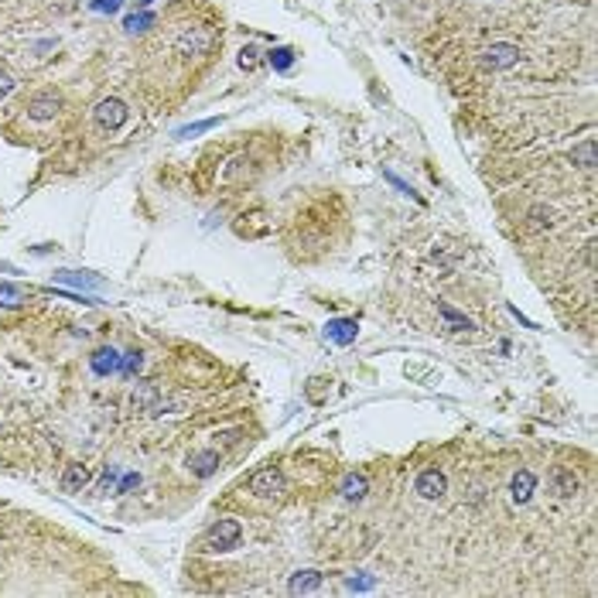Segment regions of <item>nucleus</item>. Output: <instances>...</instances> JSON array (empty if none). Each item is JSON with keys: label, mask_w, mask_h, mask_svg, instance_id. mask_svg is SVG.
<instances>
[{"label": "nucleus", "mask_w": 598, "mask_h": 598, "mask_svg": "<svg viewBox=\"0 0 598 598\" xmlns=\"http://www.w3.org/2000/svg\"><path fill=\"white\" fill-rule=\"evenodd\" d=\"M215 45V31L209 24H195V28H185L178 41H174V48H178V55L185 58H195V55H209Z\"/></svg>", "instance_id": "obj_1"}, {"label": "nucleus", "mask_w": 598, "mask_h": 598, "mask_svg": "<svg viewBox=\"0 0 598 598\" xmlns=\"http://www.w3.org/2000/svg\"><path fill=\"white\" fill-rule=\"evenodd\" d=\"M239 537H243V526L236 520H219L209 526V534H205V543L213 547V551H230V547H236L239 543Z\"/></svg>", "instance_id": "obj_2"}, {"label": "nucleus", "mask_w": 598, "mask_h": 598, "mask_svg": "<svg viewBox=\"0 0 598 598\" xmlns=\"http://www.w3.org/2000/svg\"><path fill=\"white\" fill-rule=\"evenodd\" d=\"M479 62H483V69H489V72H500V69H513V65L520 62V48H517V45H506V41H500V45L485 48Z\"/></svg>", "instance_id": "obj_3"}, {"label": "nucleus", "mask_w": 598, "mask_h": 598, "mask_svg": "<svg viewBox=\"0 0 598 598\" xmlns=\"http://www.w3.org/2000/svg\"><path fill=\"white\" fill-rule=\"evenodd\" d=\"M250 492L253 496H260V500H271V496H281L284 492V475H281V468H260L256 475L250 479Z\"/></svg>", "instance_id": "obj_4"}, {"label": "nucleus", "mask_w": 598, "mask_h": 598, "mask_svg": "<svg viewBox=\"0 0 598 598\" xmlns=\"http://www.w3.org/2000/svg\"><path fill=\"white\" fill-rule=\"evenodd\" d=\"M93 116H96V123L103 127V130H120V127L127 123L130 110H127V103H123V99H103Z\"/></svg>", "instance_id": "obj_5"}, {"label": "nucleus", "mask_w": 598, "mask_h": 598, "mask_svg": "<svg viewBox=\"0 0 598 598\" xmlns=\"http://www.w3.org/2000/svg\"><path fill=\"white\" fill-rule=\"evenodd\" d=\"M414 489H417V496H421V500H441L444 492H448V479H444L438 468H427V472L417 475Z\"/></svg>", "instance_id": "obj_6"}, {"label": "nucleus", "mask_w": 598, "mask_h": 598, "mask_svg": "<svg viewBox=\"0 0 598 598\" xmlns=\"http://www.w3.org/2000/svg\"><path fill=\"white\" fill-rule=\"evenodd\" d=\"M359 335V322L356 318H332L325 325V339L335 342V346H352Z\"/></svg>", "instance_id": "obj_7"}, {"label": "nucleus", "mask_w": 598, "mask_h": 598, "mask_svg": "<svg viewBox=\"0 0 598 598\" xmlns=\"http://www.w3.org/2000/svg\"><path fill=\"white\" fill-rule=\"evenodd\" d=\"M322 571H315V568H305V571H294L288 581V592L290 595H311V592H318L322 588Z\"/></svg>", "instance_id": "obj_8"}, {"label": "nucleus", "mask_w": 598, "mask_h": 598, "mask_svg": "<svg viewBox=\"0 0 598 598\" xmlns=\"http://www.w3.org/2000/svg\"><path fill=\"white\" fill-rule=\"evenodd\" d=\"M89 366H93V373L96 376H113V373H120V366H123V356L116 352V349H96L93 352V359H89Z\"/></svg>", "instance_id": "obj_9"}, {"label": "nucleus", "mask_w": 598, "mask_h": 598, "mask_svg": "<svg viewBox=\"0 0 598 598\" xmlns=\"http://www.w3.org/2000/svg\"><path fill=\"white\" fill-rule=\"evenodd\" d=\"M58 96L55 93H41V96H35L31 103H28V116L31 120H52V116L58 113Z\"/></svg>", "instance_id": "obj_10"}, {"label": "nucleus", "mask_w": 598, "mask_h": 598, "mask_svg": "<svg viewBox=\"0 0 598 598\" xmlns=\"http://www.w3.org/2000/svg\"><path fill=\"white\" fill-rule=\"evenodd\" d=\"M188 468H192V475H198V479H209V475H215V468H219V451H195L192 458H188Z\"/></svg>", "instance_id": "obj_11"}, {"label": "nucleus", "mask_w": 598, "mask_h": 598, "mask_svg": "<svg viewBox=\"0 0 598 598\" xmlns=\"http://www.w3.org/2000/svg\"><path fill=\"white\" fill-rule=\"evenodd\" d=\"M534 489H537L534 472H530V468H520V472L513 475V483H509V496H513V502H526L534 496Z\"/></svg>", "instance_id": "obj_12"}, {"label": "nucleus", "mask_w": 598, "mask_h": 598, "mask_svg": "<svg viewBox=\"0 0 598 598\" xmlns=\"http://www.w3.org/2000/svg\"><path fill=\"white\" fill-rule=\"evenodd\" d=\"M551 489L568 500V496L578 492V475H575L571 468H554V472H551Z\"/></svg>", "instance_id": "obj_13"}, {"label": "nucleus", "mask_w": 598, "mask_h": 598, "mask_svg": "<svg viewBox=\"0 0 598 598\" xmlns=\"http://www.w3.org/2000/svg\"><path fill=\"white\" fill-rule=\"evenodd\" d=\"M58 284H72V288H103V277H96V273H79V271H58L55 273Z\"/></svg>", "instance_id": "obj_14"}, {"label": "nucleus", "mask_w": 598, "mask_h": 598, "mask_svg": "<svg viewBox=\"0 0 598 598\" xmlns=\"http://www.w3.org/2000/svg\"><path fill=\"white\" fill-rule=\"evenodd\" d=\"M86 483H89V468H86V465H69V468L62 472V489H65V492H79Z\"/></svg>", "instance_id": "obj_15"}, {"label": "nucleus", "mask_w": 598, "mask_h": 598, "mask_svg": "<svg viewBox=\"0 0 598 598\" xmlns=\"http://www.w3.org/2000/svg\"><path fill=\"white\" fill-rule=\"evenodd\" d=\"M366 489H369L366 475H359V472H349L346 479H342V485H339V492H342L346 500H363Z\"/></svg>", "instance_id": "obj_16"}, {"label": "nucleus", "mask_w": 598, "mask_h": 598, "mask_svg": "<svg viewBox=\"0 0 598 598\" xmlns=\"http://www.w3.org/2000/svg\"><path fill=\"white\" fill-rule=\"evenodd\" d=\"M571 161H575L578 168H585V171H592V168H595V137H585L578 147L571 151Z\"/></svg>", "instance_id": "obj_17"}, {"label": "nucleus", "mask_w": 598, "mask_h": 598, "mask_svg": "<svg viewBox=\"0 0 598 598\" xmlns=\"http://www.w3.org/2000/svg\"><path fill=\"white\" fill-rule=\"evenodd\" d=\"M161 400V390L157 386H151V383H140L134 390V407L137 410H151V407Z\"/></svg>", "instance_id": "obj_18"}, {"label": "nucleus", "mask_w": 598, "mask_h": 598, "mask_svg": "<svg viewBox=\"0 0 598 598\" xmlns=\"http://www.w3.org/2000/svg\"><path fill=\"white\" fill-rule=\"evenodd\" d=\"M438 315H441L444 322H448V328H455V332H472V322H468V318H465L462 311H455L451 308V305H438Z\"/></svg>", "instance_id": "obj_19"}, {"label": "nucleus", "mask_w": 598, "mask_h": 598, "mask_svg": "<svg viewBox=\"0 0 598 598\" xmlns=\"http://www.w3.org/2000/svg\"><path fill=\"white\" fill-rule=\"evenodd\" d=\"M328 390H332V386H328L325 376H311L308 386H305V397H308L311 404H325V400H328Z\"/></svg>", "instance_id": "obj_20"}, {"label": "nucleus", "mask_w": 598, "mask_h": 598, "mask_svg": "<svg viewBox=\"0 0 598 598\" xmlns=\"http://www.w3.org/2000/svg\"><path fill=\"white\" fill-rule=\"evenodd\" d=\"M247 168H250V157H247V154L230 157V161H226V168H222V181H226V185H232L239 174L247 171Z\"/></svg>", "instance_id": "obj_21"}, {"label": "nucleus", "mask_w": 598, "mask_h": 598, "mask_svg": "<svg viewBox=\"0 0 598 598\" xmlns=\"http://www.w3.org/2000/svg\"><path fill=\"white\" fill-rule=\"evenodd\" d=\"M213 127H219V116H209V120H198V123H188V127H178V130H174V137L188 140V137L205 134V130H213Z\"/></svg>", "instance_id": "obj_22"}, {"label": "nucleus", "mask_w": 598, "mask_h": 598, "mask_svg": "<svg viewBox=\"0 0 598 598\" xmlns=\"http://www.w3.org/2000/svg\"><path fill=\"white\" fill-rule=\"evenodd\" d=\"M24 301V290L18 284H0V308H18Z\"/></svg>", "instance_id": "obj_23"}, {"label": "nucleus", "mask_w": 598, "mask_h": 598, "mask_svg": "<svg viewBox=\"0 0 598 598\" xmlns=\"http://www.w3.org/2000/svg\"><path fill=\"white\" fill-rule=\"evenodd\" d=\"M267 58H271L273 69H281V72H288L290 65H294V52H290V48H273Z\"/></svg>", "instance_id": "obj_24"}, {"label": "nucleus", "mask_w": 598, "mask_h": 598, "mask_svg": "<svg viewBox=\"0 0 598 598\" xmlns=\"http://www.w3.org/2000/svg\"><path fill=\"white\" fill-rule=\"evenodd\" d=\"M256 65H260V52H256L253 45H247V48L239 52V69H243V72H256Z\"/></svg>", "instance_id": "obj_25"}, {"label": "nucleus", "mask_w": 598, "mask_h": 598, "mask_svg": "<svg viewBox=\"0 0 598 598\" xmlns=\"http://www.w3.org/2000/svg\"><path fill=\"white\" fill-rule=\"evenodd\" d=\"M147 24H154V14H147V11H140V14H130V18L123 21V28H127V31H144Z\"/></svg>", "instance_id": "obj_26"}, {"label": "nucleus", "mask_w": 598, "mask_h": 598, "mask_svg": "<svg viewBox=\"0 0 598 598\" xmlns=\"http://www.w3.org/2000/svg\"><path fill=\"white\" fill-rule=\"evenodd\" d=\"M140 366H144V356H140V352H127V356H123V366H120V373L137 376V373H140Z\"/></svg>", "instance_id": "obj_27"}, {"label": "nucleus", "mask_w": 598, "mask_h": 598, "mask_svg": "<svg viewBox=\"0 0 598 598\" xmlns=\"http://www.w3.org/2000/svg\"><path fill=\"white\" fill-rule=\"evenodd\" d=\"M123 7V0H93V11L96 14H116Z\"/></svg>", "instance_id": "obj_28"}, {"label": "nucleus", "mask_w": 598, "mask_h": 598, "mask_svg": "<svg viewBox=\"0 0 598 598\" xmlns=\"http://www.w3.org/2000/svg\"><path fill=\"white\" fill-rule=\"evenodd\" d=\"M534 226H554V213L551 209H534Z\"/></svg>", "instance_id": "obj_29"}, {"label": "nucleus", "mask_w": 598, "mask_h": 598, "mask_svg": "<svg viewBox=\"0 0 598 598\" xmlns=\"http://www.w3.org/2000/svg\"><path fill=\"white\" fill-rule=\"evenodd\" d=\"M137 485H140V475H137V472H130V475H123V479H120L116 492H130V489H137Z\"/></svg>", "instance_id": "obj_30"}, {"label": "nucleus", "mask_w": 598, "mask_h": 598, "mask_svg": "<svg viewBox=\"0 0 598 598\" xmlns=\"http://www.w3.org/2000/svg\"><path fill=\"white\" fill-rule=\"evenodd\" d=\"M346 588L349 592H369V588H373V578H349Z\"/></svg>", "instance_id": "obj_31"}, {"label": "nucleus", "mask_w": 598, "mask_h": 598, "mask_svg": "<svg viewBox=\"0 0 598 598\" xmlns=\"http://www.w3.org/2000/svg\"><path fill=\"white\" fill-rule=\"evenodd\" d=\"M386 181H390V185H397V188H400L404 195H414V188H410V185H404V181H400L397 174H390V171H386ZM414 198H417V195H414Z\"/></svg>", "instance_id": "obj_32"}, {"label": "nucleus", "mask_w": 598, "mask_h": 598, "mask_svg": "<svg viewBox=\"0 0 598 598\" xmlns=\"http://www.w3.org/2000/svg\"><path fill=\"white\" fill-rule=\"evenodd\" d=\"M11 89H14V79L7 76V72H0V99L7 96V93H11Z\"/></svg>", "instance_id": "obj_33"}, {"label": "nucleus", "mask_w": 598, "mask_h": 598, "mask_svg": "<svg viewBox=\"0 0 598 598\" xmlns=\"http://www.w3.org/2000/svg\"><path fill=\"white\" fill-rule=\"evenodd\" d=\"M137 4H140V7H144V4H151V0H137Z\"/></svg>", "instance_id": "obj_34"}]
</instances>
